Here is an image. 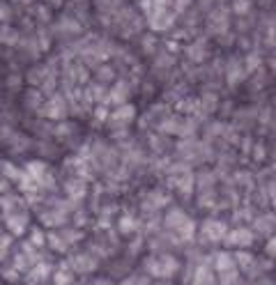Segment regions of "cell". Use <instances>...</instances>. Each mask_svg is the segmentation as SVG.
Returning a JSON list of instances; mask_svg holds the SVG:
<instances>
[{"label":"cell","mask_w":276,"mask_h":285,"mask_svg":"<svg viewBox=\"0 0 276 285\" xmlns=\"http://www.w3.org/2000/svg\"><path fill=\"white\" fill-rule=\"evenodd\" d=\"M253 239H256L253 228L242 226V228H235V230H228L223 244H226V246H233V249H249V246L253 244Z\"/></svg>","instance_id":"6da1fadb"},{"label":"cell","mask_w":276,"mask_h":285,"mask_svg":"<svg viewBox=\"0 0 276 285\" xmlns=\"http://www.w3.org/2000/svg\"><path fill=\"white\" fill-rule=\"evenodd\" d=\"M200 235H203L205 242H223L226 235H228V226L223 221H216V219H207L200 226Z\"/></svg>","instance_id":"7a4b0ae2"},{"label":"cell","mask_w":276,"mask_h":285,"mask_svg":"<svg viewBox=\"0 0 276 285\" xmlns=\"http://www.w3.org/2000/svg\"><path fill=\"white\" fill-rule=\"evenodd\" d=\"M48 279H53V265L39 260L30 267V272L25 274V285H46Z\"/></svg>","instance_id":"3957f363"},{"label":"cell","mask_w":276,"mask_h":285,"mask_svg":"<svg viewBox=\"0 0 276 285\" xmlns=\"http://www.w3.org/2000/svg\"><path fill=\"white\" fill-rule=\"evenodd\" d=\"M189 285H219V276L210 265L203 262V265H196L191 279H189Z\"/></svg>","instance_id":"277c9868"},{"label":"cell","mask_w":276,"mask_h":285,"mask_svg":"<svg viewBox=\"0 0 276 285\" xmlns=\"http://www.w3.org/2000/svg\"><path fill=\"white\" fill-rule=\"evenodd\" d=\"M212 269H214L216 274H226V272L237 269L235 253H230V251H219V253H214V258H212Z\"/></svg>","instance_id":"5b68a950"},{"label":"cell","mask_w":276,"mask_h":285,"mask_svg":"<svg viewBox=\"0 0 276 285\" xmlns=\"http://www.w3.org/2000/svg\"><path fill=\"white\" fill-rule=\"evenodd\" d=\"M69 265H72V269L76 274H90L99 267L97 258H92L90 253H78V256H74L72 260H69Z\"/></svg>","instance_id":"8992f818"},{"label":"cell","mask_w":276,"mask_h":285,"mask_svg":"<svg viewBox=\"0 0 276 285\" xmlns=\"http://www.w3.org/2000/svg\"><path fill=\"white\" fill-rule=\"evenodd\" d=\"M7 228H9V232H12V237L23 235L25 228H28V214H25V212L7 214Z\"/></svg>","instance_id":"52a82bcc"},{"label":"cell","mask_w":276,"mask_h":285,"mask_svg":"<svg viewBox=\"0 0 276 285\" xmlns=\"http://www.w3.org/2000/svg\"><path fill=\"white\" fill-rule=\"evenodd\" d=\"M159 262H161V279H173L175 274L182 269L180 260L175 256H170V253H161V256H159Z\"/></svg>","instance_id":"ba28073f"},{"label":"cell","mask_w":276,"mask_h":285,"mask_svg":"<svg viewBox=\"0 0 276 285\" xmlns=\"http://www.w3.org/2000/svg\"><path fill=\"white\" fill-rule=\"evenodd\" d=\"M276 228V216H267V214H263V216H258L256 219V223H253V232H258V235H272Z\"/></svg>","instance_id":"9c48e42d"},{"label":"cell","mask_w":276,"mask_h":285,"mask_svg":"<svg viewBox=\"0 0 276 285\" xmlns=\"http://www.w3.org/2000/svg\"><path fill=\"white\" fill-rule=\"evenodd\" d=\"M184 221H186V214L182 212L180 207H173V209H168V214H166L163 223H166V228H168V230H177V228H180Z\"/></svg>","instance_id":"30bf717a"},{"label":"cell","mask_w":276,"mask_h":285,"mask_svg":"<svg viewBox=\"0 0 276 285\" xmlns=\"http://www.w3.org/2000/svg\"><path fill=\"white\" fill-rule=\"evenodd\" d=\"M196 221H191V219H186L184 223H182L177 230H175V237H177V242H191L193 239V235H196Z\"/></svg>","instance_id":"8fae6325"},{"label":"cell","mask_w":276,"mask_h":285,"mask_svg":"<svg viewBox=\"0 0 276 285\" xmlns=\"http://www.w3.org/2000/svg\"><path fill=\"white\" fill-rule=\"evenodd\" d=\"M244 74H246V67H242V62L237 58H233L228 62V81H230V85H237L244 78Z\"/></svg>","instance_id":"7c38bea8"},{"label":"cell","mask_w":276,"mask_h":285,"mask_svg":"<svg viewBox=\"0 0 276 285\" xmlns=\"http://www.w3.org/2000/svg\"><path fill=\"white\" fill-rule=\"evenodd\" d=\"M53 285H76V272L58 267L53 272Z\"/></svg>","instance_id":"4fadbf2b"},{"label":"cell","mask_w":276,"mask_h":285,"mask_svg":"<svg viewBox=\"0 0 276 285\" xmlns=\"http://www.w3.org/2000/svg\"><path fill=\"white\" fill-rule=\"evenodd\" d=\"M143 267H145V274H147V276H152V279H161V262H159V256L145 258Z\"/></svg>","instance_id":"5bb4252c"},{"label":"cell","mask_w":276,"mask_h":285,"mask_svg":"<svg viewBox=\"0 0 276 285\" xmlns=\"http://www.w3.org/2000/svg\"><path fill=\"white\" fill-rule=\"evenodd\" d=\"M46 242H48V246H51L55 253H65V251L69 249V244L60 237V232H51V235L46 237Z\"/></svg>","instance_id":"9a60e30c"},{"label":"cell","mask_w":276,"mask_h":285,"mask_svg":"<svg viewBox=\"0 0 276 285\" xmlns=\"http://www.w3.org/2000/svg\"><path fill=\"white\" fill-rule=\"evenodd\" d=\"M134 115H136V111H134L132 104H122V106L113 113V120H120L122 125H125V122H132Z\"/></svg>","instance_id":"2e32d148"},{"label":"cell","mask_w":276,"mask_h":285,"mask_svg":"<svg viewBox=\"0 0 276 285\" xmlns=\"http://www.w3.org/2000/svg\"><path fill=\"white\" fill-rule=\"evenodd\" d=\"M46 237L48 235H44L42 228H32L30 232V237H28V242L35 246V249H42V246H46Z\"/></svg>","instance_id":"e0dca14e"},{"label":"cell","mask_w":276,"mask_h":285,"mask_svg":"<svg viewBox=\"0 0 276 285\" xmlns=\"http://www.w3.org/2000/svg\"><path fill=\"white\" fill-rule=\"evenodd\" d=\"M62 113H65V108H62L60 97H53V99L48 101V106H46V115L48 118H60Z\"/></svg>","instance_id":"ac0fdd59"},{"label":"cell","mask_w":276,"mask_h":285,"mask_svg":"<svg viewBox=\"0 0 276 285\" xmlns=\"http://www.w3.org/2000/svg\"><path fill=\"white\" fill-rule=\"evenodd\" d=\"M42 223L48 228H55V226H62L65 223V219H62L58 212H44L42 214Z\"/></svg>","instance_id":"d6986e66"},{"label":"cell","mask_w":276,"mask_h":285,"mask_svg":"<svg viewBox=\"0 0 276 285\" xmlns=\"http://www.w3.org/2000/svg\"><path fill=\"white\" fill-rule=\"evenodd\" d=\"M118 226H120V232H122V235H132L134 230H138V221H134L132 216H122Z\"/></svg>","instance_id":"ffe728a7"},{"label":"cell","mask_w":276,"mask_h":285,"mask_svg":"<svg viewBox=\"0 0 276 285\" xmlns=\"http://www.w3.org/2000/svg\"><path fill=\"white\" fill-rule=\"evenodd\" d=\"M67 191H69V198H83L85 196V186L83 182H67Z\"/></svg>","instance_id":"44dd1931"},{"label":"cell","mask_w":276,"mask_h":285,"mask_svg":"<svg viewBox=\"0 0 276 285\" xmlns=\"http://www.w3.org/2000/svg\"><path fill=\"white\" fill-rule=\"evenodd\" d=\"M161 131H166V134H182V125L177 118H168L166 122L161 125Z\"/></svg>","instance_id":"7402d4cb"},{"label":"cell","mask_w":276,"mask_h":285,"mask_svg":"<svg viewBox=\"0 0 276 285\" xmlns=\"http://www.w3.org/2000/svg\"><path fill=\"white\" fill-rule=\"evenodd\" d=\"M120 285H152V283L145 274H140V276H138V274H132V276H127Z\"/></svg>","instance_id":"603a6c76"},{"label":"cell","mask_w":276,"mask_h":285,"mask_svg":"<svg viewBox=\"0 0 276 285\" xmlns=\"http://www.w3.org/2000/svg\"><path fill=\"white\" fill-rule=\"evenodd\" d=\"M2 279L9 281V283H16V281L21 279V272H18V269H14L12 265H7V267H2Z\"/></svg>","instance_id":"cb8c5ba5"},{"label":"cell","mask_w":276,"mask_h":285,"mask_svg":"<svg viewBox=\"0 0 276 285\" xmlns=\"http://www.w3.org/2000/svg\"><path fill=\"white\" fill-rule=\"evenodd\" d=\"M2 170H5V175L12 179V182H18V179H21V175H23V172L18 170L14 163H2Z\"/></svg>","instance_id":"d4e9b609"},{"label":"cell","mask_w":276,"mask_h":285,"mask_svg":"<svg viewBox=\"0 0 276 285\" xmlns=\"http://www.w3.org/2000/svg\"><path fill=\"white\" fill-rule=\"evenodd\" d=\"M244 67H246V71H249V74H251V71H256L260 67V55L258 53H251L249 58L244 60Z\"/></svg>","instance_id":"484cf974"},{"label":"cell","mask_w":276,"mask_h":285,"mask_svg":"<svg viewBox=\"0 0 276 285\" xmlns=\"http://www.w3.org/2000/svg\"><path fill=\"white\" fill-rule=\"evenodd\" d=\"M60 237L65 239L67 244H74V242H78V239H81V232H76L74 228H67V230H60Z\"/></svg>","instance_id":"4316f807"},{"label":"cell","mask_w":276,"mask_h":285,"mask_svg":"<svg viewBox=\"0 0 276 285\" xmlns=\"http://www.w3.org/2000/svg\"><path fill=\"white\" fill-rule=\"evenodd\" d=\"M265 253H267V258H272V260L276 262V237L267 239V244H265Z\"/></svg>","instance_id":"83f0119b"},{"label":"cell","mask_w":276,"mask_h":285,"mask_svg":"<svg viewBox=\"0 0 276 285\" xmlns=\"http://www.w3.org/2000/svg\"><path fill=\"white\" fill-rule=\"evenodd\" d=\"M267 193H270V200H272V205L276 207V182H272L270 186H267Z\"/></svg>","instance_id":"f1b7e54d"},{"label":"cell","mask_w":276,"mask_h":285,"mask_svg":"<svg viewBox=\"0 0 276 285\" xmlns=\"http://www.w3.org/2000/svg\"><path fill=\"white\" fill-rule=\"evenodd\" d=\"M265 149H263V145H258V147H256V159H258V161H263L265 159Z\"/></svg>","instance_id":"f546056e"},{"label":"cell","mask_w":276,"mask_h":285,"mask_svg":"<svg viewBox=\"0 0 276 285\" xmlns=\"http://www.w3.org/2000/svg\"><path fill=\"white\" fill-rule=\"evenodd\" d=\"M7 189V182H5V179H2V175H0V193H2V191H5Z\"/></svg>","instance_id":"4dcf8cb0"},{"label":"cell","mask_w":276,"mask_h":285,"mask_svg":"<svg viewBox=\"0 0 276 285\" xmlns=\"http://www.w3.org/2000/svg\"><path fill=\"white\" fill-rule=\"evenodd\" d=\"M263 285H276L274 281H263Z\"/></svg>","instance_id":"1f68e13d"},{"label":"cell","mask_w":276,"mask_h":285,"mask_svg":"<svg viewBox=\"0 0 276 285\" xmlns=\"http://www.w3.org/2000/svg\"><path fill=\"white\" fill-rule=\"evenodd\" d=\"M272 69H274V71H276V58H274V60H272Z\"/></svg>","instance_id":"d6a6232c"}]
</instances>
